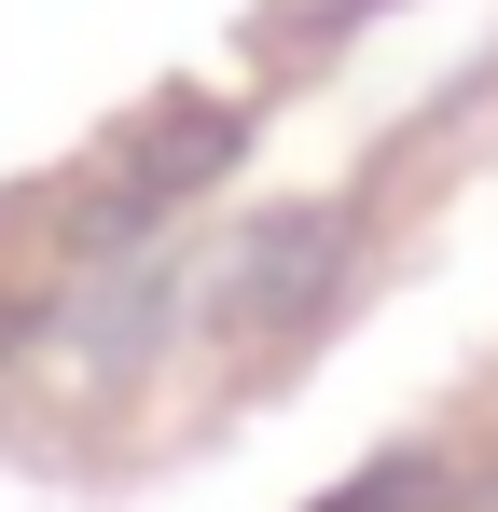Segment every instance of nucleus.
Wrapping results in <instances>:
<instances>
[{
	"instance_id": "2",
	"label": "nucleus",
	"mask_w": 498,
	"mask_h": 512,
	"mask_svg": "<svg viewBox=\"0 0 498 512\" xmlns=\"http://www.w3.org/2000/svg\"><path fill=\"white\" fill-rule=\"evenodd\" d=\"M222 153H236V111H222V97L166 111L153 139H139V167H125L111 194H97V208H83V236H139V222H166L194 180H222Z\"/></svg>"
},
{
	"instance_id": "1",
	"label": "nucleus",
	"mask_w": 498,
	"mask_h": 512,
	"mask_svg": "<svg viewBox=\"0 0 498 512\" xmlns=\"http://www.w3.org/2000/svg\"><path fill=\"white\" fill-rule=\"evenodd\" d=\"M346 277V208H249L236 236L194 277V319L208 333H305Z\"/></svg>"
},
{
	"instance_id": "3",
	"label": "nucleus",
	"mask_w": 498,
	"mask_h": 512,
	"mask_svg": "<svg viewBox=\"0 0 498 512\" xmlns=\"http://www.w3.org/2000/svg\"><path fill=\"white\" fill-rule=\"evenodd\" d=\"M319 512H443V471H374V485H346V499H319Z\"/></svg>"
}]
</instances>
